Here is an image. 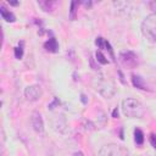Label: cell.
Returning a JSON list of instances; mask_svg holds the SVG:
<instances>
[{"label": "cell", "instance_id": "3", "mask_svg": "<svg viewBox=\"0 0 156 156\" xmlns=\"http://www.w3.org/2000/svg\"><path fill=\"white\" fill-rule=\"evenodd\" d=\"M141 33L146 39L156 43V13H151L144 18L141 22Z\"/></svg>", "mask_w": 156, "mask_h": 156}, {"label": "cell", "instance_id": "9", "mask_svg": "<svg viewBox=\"0 0 156 156\" xmlns=\"http://www.w3.org/2000/svg\"><path fill=\"white\" fill-rule=\"evenodd\" d=\"M95 44H96L100 49H104V50L108 51V52H110V56L112 57V60H115L113 50H112V48H111V45H110V43H108L107 40H105V39H104V38H101V37H98V38H96V40H95Z\"/></svg>", "mask_w": 156, "mask_h": 156}, {"label": "cell", "instance_id": "13", "mask_svg": "<svg viewBox=\"0 0 156 156\" xmlns=\"http://www.w3.org/2000/svg\"><path fill=\"white\" fill-rule=\"evenodd\" d=\"M134 140H135V143L138 145H143V143H144V133H143L141 129H139V128L134 129Z\"/></svg>", "mask_w": 156, "mask_h": 156}, {"label": "cell", "instance_id": "10", "mask_svg": "<svg viewBox=\"0 0 156 156\" xmlns=\"http://www.w3.org/2000/svg\"><path fill=\"white\" fill-rule=\"evenodd\" d=\"M44 48H45L46 51L55 54V52L58 51V43H57V40H56L54 37H51L50 39H48V40L44 43Z\"/></svg>", "mask_w": 156, "mask_h": 156}, {"label": "cell", "instance_id": "17", "mask_svg": "<svg viewBox=\"0 0 156 156\" xmlns=\"http://www.w3.org/2000/svg\"><path fill=\"white\" fill-rule=\"evenodd\" d=\"M150 143H151V145L156 149V134L152 133V134L150 135Z\"/></svg>", "mask_w": 156, "mask_h": 156}, {"label": "cell", "instance_id": "1", "mask_svg": "<svg viewBox=\"0 0 156 156\" xmlns=\"http://www.w3.org/2000/svg\"><path fill=\"white\" fill-rule=\"evenodd\" d=\"M91 84H93V88L106 99H110L116 94V88H115L113 82H111L104 76L94 77L91 80Z\"/></svg>", "mask_w": 156, "mask_h": 156}, {"label": "cell", "instance_id": "6", "mask_svg": "<svg viewBox=\"0 0 156 156\" xmlns=\"http://www.w3.org/2000/svg\"><path fill=\"white\" fill-rule=\"evenodd\" d=\"M41 95H43V90H41L40 85H37V84H34V85H28V87L24 89V96H26L28 100H30V101H37V100H39V99L41 98Z\"/></svg>", "mask_w": 156, "mask_h": 156}, {"label": "cell", "instance_id": "11", "mask_svg": "<svg viewBox=\"0 0 156 156\" xmlns=\"http://www.w3.org/2000/svg\"><path fill=\"white\" fill-rule=\"evenodd\" d=\"M132 83H133V85H134L135 88H138V89L149 90V88L146 87L144 79H143L140 76H138V74H132Z\"/></svg>", "mask_w": 156, "mask_h": 156}, {"label": "cell", "instance_id": "20", "mask_svg": "<svg viewBox=\"0 0 156 156\" xmlns=\"http://www.w3.org/2000/svg\"><path fill=\"white\" fill-rule=\"evenodd\" d=\"M84 5L89 7V6H91V1H88V2H87V1H84Z\"/></svg>", "mask_w": 156, "mask_h": 156}, {"label": "cell", "instance_id": "16", "mask_svg": "<svg viewBox=\"0 0 156 156\" xmlns=\"http://www.w3.org/2000/svg\"><path fill=\"white\" fill-rule=\"evenodd\" d=\"M15 56H16V58H22V56H23V49H22V46H16L15 48Z\"/></svg>", "mask_w": 156, "mask_h": 156}, {"label": "cell", "instance_id": "19", "mask_svg": "<svg viewBox=\"0 0 156 156\" xmlns=\"http://www.w3.org/2000/svg\"><path fill=\"white\" fill-rule=\"evenodd\" d=\"M112 117H113V118H118V110H117V107L113 110V112H112Z\"/></svg>", "mask_w": 156, "mask_h": 156}, {"label": "cell", "instance_id": "12", "mask_svg": "<svg viewBox=\"0 0 156 156\" xmlns=\"http://www.w3.org/2000/svg\"><path fill=\"white\" fill-rule=\"evenodd\" d=\"M0 13H1L2 20H5L6 22H15V21H16V16H15L10 10H7L4 5L0 6Z\"/></svg>", "mask_w": 156, "mask_h": 156}, {"label": "cell", "instance_id": "4", "mask_svg": "<svg viewBox=\"0 0 156 156\" xmlns=\"http://www.w3.org/2000/svg\"><path fill=\"white\" fill-rule=\"evenodd\" d=\"M99 156H129V151L123 145L106 144L99 150Z\"/></svg>", "mask_w": 156, "mask_h": 156}, {"label": "cell", "instance_id": "18", "mask_svg": "<svg viewBox=\"0 0 156 156\" xmlns=\"http://www.w3.org/2000/svg\"><path fill=\"white\" fill-rule=\"evenodd\" d=\"M149 6H150V9H151V10H154V11H155V13H156V1H151V2L149 4Z\"/></svg>", "mask_w": 156, "mask_h": 156}, {"label": "cell", "instance_id": "5", "mask_svg": "<svg viewBox=\"0 0 156 156\" xmlns=\"http://www.w3.org/2000/svg\"><path fill=\"white\" fill-rule=\"evenodd\" d=\"M119 62L127 68H134L138 65V57L133 51H122L119 54Z\"/></svg>", "mask_w": 156, "mask_h": 156}, {"label": "cell", "instance_id": "15", "mask_svg": "<svg viewBox=\"0 0 156 156\" xmlns=\"http://www.w3.org/2000/svg\"><path fill=\"white\" fill-rule=\"evenodd\" d=\"M95 56H96V61L100 62L101 65H106V63H108V60L106 58V56H105L101 51H96Z\"/></svg>", "mask_w": 156, "mask_h": 156}, {"label": "cell", "instance_id": "7", "mask_svg": "<svg viewBox=\"0 0 156 156\" xmlns=\"http://www.w3.org/2000/svg\"><path fill=\"white\" fill-rule=\"evenodd\" d=\"M30 124H32L33 129H34L37 133L41 134V133L44 132V122H43L41 115H40L38 111L32 112V115H30Z\"/></svg>", "mask_w": 156, "mask_h": 156}, {"label": "cell", "instance_id": "2", "mask_svg": "<svg viewBox=\"0 0 156 156\" xmlns=\"http://www.w3.org/2000/svg\"><path fill=\"white\" fill-rule=\"evenodd\" d=\"M122 111L123 115L129 118H141L145 113L143 104L133 98H127L122 101Z\"/></svg>", "mask_w": 156, "mask_h": 156}, {"label": "cell", "instance_id": "8", "mask_svg": "<svg viewBox=\"0 0 156 156\" xmlns=\"http://www.w3.org/2000/svg\"><path fill=\"white\" fill-rule=\"evenodd\" d=\"M38 5L43 9V11H45V12H52L55 10V7L58 5V2L55 1V0H39L38 1Z\"/></svg>", "mask_w": 156, "mask_h": 156}, {"label": "cell", "instance_id": "14", "mask_svg": "<svg viewBox=\"0 0 156 156\" xmlns=\"http://www.w3.org/2000/svg\"><path fill=\"white\" fill-rule=\"evenodd\" d=\"M77 7H78V1H72L71 7H69V20L74 21L77 18Z\"/></svg>", "mask_w": 156, "mask_h": 156}, {"label": "cell", "instance_id": "21", "mask_svg": "<svg viewBox=\"0 0 156 156\" xmlns=\"http://www.w3.org/2000/svg\"><path fill=\"white\" fill-rule=\"evenodd\" d=\"M74 156H83V154H82V152H76Z\"/></svg>", "mask_w": 156, "mask_h": 156}]
</instances>
